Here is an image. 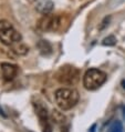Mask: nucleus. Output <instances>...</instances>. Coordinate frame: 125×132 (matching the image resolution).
Here are the masks:
<instances>
[{
    "label": "nucleus",
    "instance_id": "obj_1",
    "mask_svg": "<svg viewBox=\"0 0 125 132\" xmlns=\"http://www.w3.org/2000/svg\"><path fill=\"white\" fill-rule=\"evenodd\" d=\"M56 103L63 111L75 107L79 101V92L73 88H60L54 93Z\"/></svg>",
    "mask_w": 125,
    "mask_h": 132
},
{
    "label": "nucleus",
    "instance_id": "obj_2",
    "mask_svg": "<svg viewBox=\"0 0 125 132\" xmlns=\"http://www.w3.org/2000/svg\"><path fill=\"white\" fill-rule=\"evenodd\" d=\"M106 79H108V76L104 71L96 68H92L87 70L83 77V86L86 90L93 91L99 89L106 81Z\"/></svg>",
    "mask_w": 125,
    "mask_h": 132
},
{
    "label": "nucleus",
    "instance_id": "obj_3",
    "mask_svg": "<svg viewBox=\"0 0 125 132\" xmlns=\"http://www.w3.org/2000/svg\"><path fill=\"white\" fill-rule=\"evenodd\" d=\"M0 41L6 46L12 47L21 41V35L7 20H0Z\"/></svg>",
    "mask_w": 125,
    "mask_h": 132
},
{
    "label": "nucleus",
    "instance_id": "obj_4",
    "mask_svg": "<svg viewBox=\"0 0 125 132\" xmlns=\"http://www.w3.org/2000/svg\"><path fill=\"white\" fill-rule=\"evenodd\" d=\"M56 79L64 86H74L80 79V71L73 65H62L56 72Z\"/></svg>",
    "mask_w": 125,
    "mask_h": 132
},
{
    "label": "nucleus",
    "instance_id": "obj_5",
    "mask_svg": "<svg viewBox=\"0 0 125 132\" xmlns=\"http://www.w3.org/2000/svg\"><path fill=\"white\" fill-rule=\"evenodd\" d=\"M61 26V19L59 16L49 13L43 14V17L39 20L38 28L41 31H57Z\"/></svg>",
    "mask_w": 125,
    "mask_h": 132
},
{
    "label": "nucleus",
    "instance_id": "obj_6",
    "mask_svg": "<svg viewBox=\"0 0 125 132\" xmlns=\"http://www.w3.org/2000/svg\"><path fill=\"white\" fill-rule=\"evenodd\" d=\"M33 107L35 110V114L39 118V123L42 129V132H52V127H51L50 123L49 113H48L47 108L41 102H34Z\"/></svg>",
    "mask_w": 125,
    "mask_h": 132
},
{
    "label": "nucleus",
    "instance_id": "obj_7",
    "mask_svg": "<svg viewBox=\"0 0 125 132\" xmlns=\"http://www.w3.org/2000/svg\"><path fill=\"white\" fill-rule=\"evenodd\" d=\"M1 71H2L3 79L6 81H11L18 75V67L16 64H11V63H8V62H2Z\"/></svg>",
    "mask_w": 125,
    "mask_h": 132
},
{
    "label": "nucleus",
    "instance_id": "obj_8",
    "mask_svg": "<svg viewBox=\"0 0 125 132\" xmlns=\"http://www.w3.org/2000/svg\"><path fill=\"white\" fill-rule=\"evenodd\" d=\"M34 8L39 13L49 14L52 12V10L54 8V3L52 0H35Z\"/></svg>",
    "mask_w": 125,
    "mask_h": 132
},
{
    "label": "nucleus",
    "instance_id": "obj_9",
    "mask_svg": "<svg viewBox=\"0 0 125 132\" xmlns=\"http://www.w3.org/2000/svg\"><path fill=\"white\" fill-rule=\"evenodd\" d=\"M38 48L40 49V52L42 54H46V56L52 52V47H51L50 43L46 41V40H41V41L38 43Z\"/></svg>",
    "mask_w": 125,
    "mask_h": 132
},
{
    "label": "nucleus",
    "instance_id": "obj_10",
    "mask_svg": "<svg viewBox=\"0 0 125 132\" xmlns=\"http://www.w3.org/2000/svg\"><path fill=\"white\" fill-rule=\"evenodd\" d=\"M108 132H124L122 122L119 121V120L113 121L108 128Z\"/></svg>",
    "mask_w": 125,
    "mask_h": 132
},
{
    "label": "nucleus",
    "instance_id": "obj_11",
    "mask_svg": "<svg viewBox=\"0 0 125 132\" xmlns=\"http://www.w3.org/2000/svg\"><path fill=\"white\" fill-rule=\"evenodd\" d=\"M12 47H13V51L16 53H18V54H25L28 52V50H29L28 47L24 46L23 43H21V41L16 43V45L12 46Z\"/></svg>",
    "mask_w": 125,
    "mask_h": 132
},
{
    "label": "nucleus",
    "instance_id": "obj_12",
    "mask_svg": "<svg viewBox=\"0 0 125 132\" xmlns=\"http://www.w3.org/2000/svg\"><path fill=\"white\" fill-rule=\"evenodd\" d=\"M52 117H53V120L56 121L57 123H60V122H64V116L62 114L61 112H59V111H53V114H52Z\"/></svg>",
    "mask_w": 125,
    "mask_h": 132
},
{
    "label": "nucleus",
    "instance_id": "obj_13",
    "mask_svg": "<svg viewBox=\"0 0 125 132\" xmlns=\"http://www.w3.org/2000/svg\"><path fill=\"white\" fill-rule=\"evenodd\" d=\"M103 45L104 46H114L116 43V38L114 36H109L108 38H105L103 40Z\"/></svg>",
    "mask_w": 125,
    "mask_h": 132
},
{
    "label": "nucleus",
    "instance_id": "obj_14",
    "mask_svg": "<svg viewBox=\"0 0 125 132\" xmlns=\"http://www.w3.org/2000/svg\"><path fill=\"white\" fill-rule=\"evenodd\" d=\"M95 128H96V124H93L92 128H91V132H94L95 131Z\"/></svg>",
    "mask_w": 125,
    "mask_h": 132
},
{
    "label": "nucleus",
    "instance_id": "obj_15",
    "mask_svg": "<svg viewBox=\"0 0 125 132\" xmlns=\"http://www.w3.org/2000/svg\"><path fill=\"white\" fill-rule=\"evenodd\" d=\"M122 87H123V89L125 90V80H123V81H122Z\"/></svg>",
    "mask_w": 125,
    "mask_h": 132
},
{
    "label": "nucleus",
    "instance_id": "obj_16",
    "mask_svg": "<svg viewBox=\"0 0 125 132\" xmlns=\"http://www.w3.org/2000/svg\"><path fill=\"white\" fill-rule=\"evenodd\" d=\"M123 117H124V119H125V108L123 109Z\"/></svg>",
    "mask_w": 125,
    "mask_h": 132
}]
</instances>
